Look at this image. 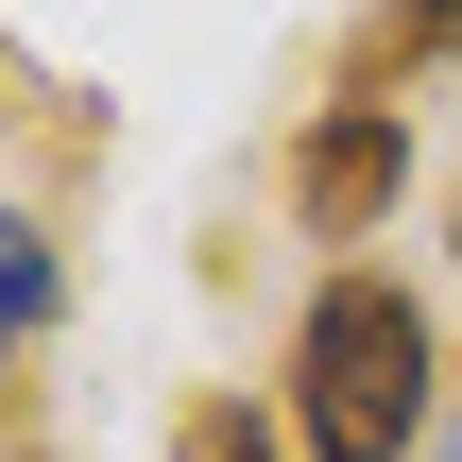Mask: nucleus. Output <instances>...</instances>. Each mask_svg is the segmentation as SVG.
<instances>
[{
  "label": "nucleus",
  "mask_w": 462,
  "mask_h": 462,
  "mask_svg": "<svg viewBox=\"0 0 462 462\" xmlns=\"http://www.w3.org/2000/svg\"><path fill=\"white\" fill-rule=\"evenodd\" d=\"M446 240H462V206H446Z\"/></svg>",
  "instance_id": "423d86ee"
},
{
  "label": "nucleus",
  "mask_w": 462,
  "mask_h": 462,
  "mask_svg": "<svg viewBox=\"0 0 462 462\" xmlns=\"http://www.w3.org/2000/svg\"><path fill=\"white\" fill-rule=\"evenodd\" d=\"M171 462H274V429H257L240 394H189V411H171Z\"/></svg>",
  "instance_id": "39448f33"
},
{
  "label": "nucleus",
  "mask_w": 462,
  "mask_h": 462,
  "mask_svg": "<svg viewBox=\"0 0 462 462\" xmlns=\"http://www.w3.org/2000/svg\"><path fill=\"white\" fill-rule=\"evenodd\" d=\"M394 189H411V120H394V103H326V120L291 137V223H309V240H377Z\"/></svg>",
  "instance_id": "f03ea898"
},
{
  "label": "nucleus",
  "mask_w": 462,
  "mask_h": 462,
  "mask_svg": "<svg viewBox=\"0 0 462 462\" xmlns=\"http://www.w3.org/2000/svg\"><path fill=\"white\" fill-rule=\"evenodd\" d=\"M462 51V0H394V17H360L343 34V69H326V103H394L411 69H446Z\"/></svg>",
  "instance_id": "7ed1b4c3"
},
{
  "label": "nucleus",
  "mask_w": 462,
  "mask_h": 462,
  "mask_svg": "<svg viewBox=\"0 0 462 462\" xmlns=\"http://www.w3.org/2000/svg\"><path fill=\"white\" fill-rule=\"evenodd\" d=\"M429 377H446L429 309L343 257L309 291V326H291V429H309V462H411L429 446Z\"/></svg>",
  "instance_id": "f257e3e1"
},
{
  "label": "nucleus",
  "mask_w": 462,
  "mask_h": 462,
  "mask_svg": "<svg viewBox=\"0 0 462 462\" xmlns=\"http://www.w3.org/2000/svg\"><path fill=\"white\" fill-rule=\"evenodd\" d=\"M51 291H69V257H51V223H34V206L0 189V377H17V360L51 343Z\"/></svg>",
  "instance_id": "20e7f679"
}]
</instances>
